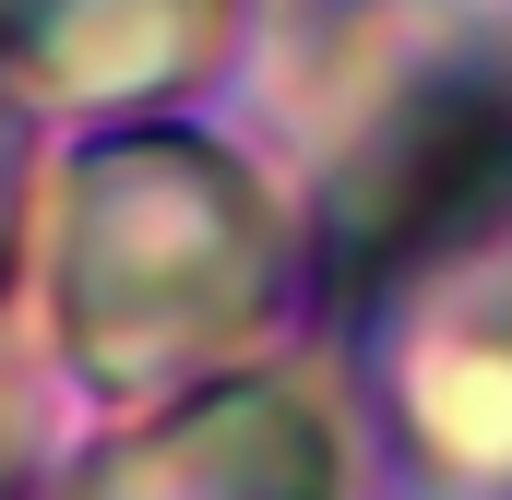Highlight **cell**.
Here are the masks:
<instances>
[{
    "label": "cell",
    "mask_w": 512,
    "mask_h": 500,
    "mask_svg": "<svg viewBox=\"0 0 512 500\" xmlns=\"http://www.w3.org/2000/svg\"><path fill=\"white\" fill-rule=\"evenodd\" d=\"M274 298V215L215 131L131 120L96 131L60 179L48 310L96 393H179Z\"/></svg>",
    "instance_id": "1"
},
{
    "label": "cell",
    "mask_w": 512,
    "mask_h": 500,
    "mask_svg": "<svg viewBox=\"0 0 512 500\" xmlns=\"http://www.w3.org/2000/svg\"><path fill=\"white\" fill-rule=\"evenodd\" d=\"M36 72L72 84H131V72H179L215 36V0H12Z\"/></svg>",
    "instance_id": "3"
},
{
    "label": "cell",
    "mask_w": 512,
    "mask_h": 500,
    "mask_svg": "<svg viewBox=\"0 0 512 500\" xmlns=\"http://www.w3.org/2000/svg\"><path fill=\"white\" fill-rule=\"evenodd\" d=\"M334 489H346L334 417L274 370L179 381L60 477V500H334Z\"/></svg>",
    "instance_id": "2"
}]
</instances>
